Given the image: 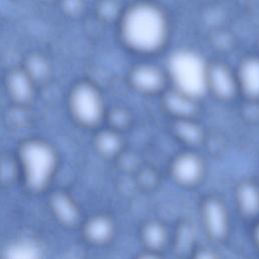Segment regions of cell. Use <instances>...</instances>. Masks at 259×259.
<instances>
[{
	"label": "cell",
	"mask_w": 259,
	"mask_h": 259,
	"mask_svg": "<svg viewBox=\"0 0 259 259\" xmlns=\"http://www.w3.org/2000/svg\"><path fill=\"white\" fill-rule=\"evenodd\" d=\"M117 21L120 40L132 52L155 54L168 41L169 18L165 10L152 0H138L127 5Z\"/></svg>",
	"instance_id": "obj_1"
},
{
	"label": "cell",
	"mask_w": 259,
	"mask_h": 259,
	"mask_svg": "<svg viewBox=\"0 0 259 259\" xmlns=\"http://www.w3.org/2000/svg\"><path fill=\"white\" fill-rule=\"evenodd\" d=\"M18 164L25 185L33 191L45 189L52 181L58 165L55 149L45 141L28 140L18 152Z\"/></svg>",
	"instance_id": "obj_2"
},
{
	"label": "cell",
	"mask_w": 259,
	"mask_h": 259,
	"mask_svg": "<svg viewBox=\"0 0 259 259\" xmlns=\"http://www.w3.org/2000/svg\"><path fill=\"white\" fill-rule=\"evenodd\" d=\"M207 66L198 53L180 49L170 56L167 75L174 88L197 99L207 91Z\"/></svg>",
	"instance_id": "obj_3"
},
{
	"label": "cell",
	"mask_w": 259,
	"mask_h": 259,
	"mask_svg": "<svg viewBox=\"0 0 259 259\" xmlns=\"http://www.w3.org/2000/svg\"><path fill=\"white\" fill-rule=\"evenodd\" d=\"M69 107L73 117L81 124L94 126L105 116V105L99 89L90 82L76 84L69 95Z\"/></svg>",
	"instance_id": "obj_4"
},
{
	"label": "cell",
	"mask_w": 259,
	"mask_h": 259,
	"mask_svg": "<svg viewBox=\"0 0 259 259\" xmlns=\"http://www.w3.org/2000/svg\"><path fill=\"white\" fill-rule=\"evenodd\" d=\"M201 220L209 238L221 241L230 231V214L225 203L217 197H208L201 204Z\"/></svg>",
	"instance_id": "obj_5"
},
{
	"label": "cell",
	"mask_w": 259,
	"mask_h": 259,
	"mask_svg": "<svg viewBox=\"0 0 259 259\" xmlns=\"http://www.w3.org/2000/svg\"><path fill=\"white\" fill-rule=\"evenodd\" d=\"M172 178L184 187L198 184L205 173V164L202 158L193 152H184L176 156L170 167Z\"/></svg>",
	"instance_id": "obj_6"
},
{
	"label": "cell",
	"mask_w": 259,
	"mask_h": 259,
	"mask_svg": "<svg viewBox=\"0 0 259 259\" xmlns=\"http://www.w3.org/2000/svg\"><path fill=\"white\" fill-rule=\"evenodd\" d=\"M206 87L217 98L230 100L239 92L236 72L228 65L215 62L208 64L206 74Z\"/></svg>",
	"instance_id": "obj_7"
},
{
	"label": "cell",
	"mask_w": 259,
	"mask_h": 259,
	"mask_svg": "<svg viewBox=\"0 0 259 259\" xmlns=\"http://www.w3.org/2000/svg\"><path fill=\"white\" fill-rule=\"evenodd\" d=\"M168 75L154 64H137L130 72L132 87L143 94H156L165 89Z\"/></svg>",
	"instance_id": "obj_8"
},
{
	"label": "cell",
	"mask_w": 259,
	"mask_h": 259,
	"mask_svg": "<svg viewBox=\"0 0 259 259\" xmlns=\"http://www.w3.org/2000/svg\"><path fill=\"white\" fill-rule=\"evenodd\" d=\"M239 92L246 97L259 99V56L244 58L236 71Z\"/></svg>",
	"instance_id": "obj_9"
},
{
	"label": "cell",
	"mask_w": 259,
	"mask_h": 259,
	"mask_svg": "<svg viewBox=\"0 0 259 259\" xmlns=\"http://www.w3.org/2000/svg\"><path fill=\"white\" fill-rule=\"evenodd\" d=\"M113 221L105 214H96L87 220L83 227L85 238L94 245H103L110 241L114 235Z\"/></svg>",
	"instance_id": "obj_10"
},
{
	"label": "cell",
	"mask_w": 259,
	"mask_h": 259,
	"mask_svg": "<svg viewBox=\"0 0 259 259\" xmlns=\"http://www.w3.org/2000/svg\"><path fill=\"white\" fill-rule=\"evenodd\" d=\"M196 100L173 87L164 96V106L177 118H191L196 111Z\"/></svg>",
	"instance_id": "obj_11"
},
{
	"label": "cell",
	"mask_w": 259,
	"mask_h": 259,
	"mask_svg": "<svg viewBox=\"0 0 259 259\" xmlns=\"http://www.w3.org/2000/svg\"><path fill=\"white\" fill-rule=\"evenodd\" d=\"M34 81L24 69L11 71L6 80L7 91L12 99L19 103H25L30 100L33 94Z\"/></svg>",
	"instance_id": "obj_12"
},
{
	"label": "cell",
	"mask_w": 259,
	"mask_h": 259,
	"mask_svg": "<svg viewBox=\"0 0 259 259\" xmlns=\"http://www.w3.org/2000/svg\"><path fill=\"white\" fill-rule=\"evenodd\" d=\"M236 201L244 215L259 214V186L253 181L241 182L236 190Z\"/></svg>",
	"instance_id": "obj_13"
},
{
	"label": "cell",
	"mask_w": 259,
	"mask_h": 259,
	"mask_svg": "<svg viewBox=\"0 0 259 259\" xmlns=\"http://www.w3.org/2000/svg\"><path fill=\"white\" fill-rule=\"evenodd\" d=\"M50 205L55 217L64 225H75L80 217L76 202L64 192H56L51 197Z\"/></svg>",
	"instance_id": "obj_14"
},
{
	"label": "cell",
	"mask_w": 259,
	"mask_h": 259,
	"mask_svg": "<svg viewBox=\"0 0 259 259\" xmlns=\"http://www.w3.org/2000/svg\"><path fill=\"white\" fill-rule=\"evenodd\" d=\"M167 230L159 222L147 223L141 232V238L149 251L155 252L163 248L167 242Z\"/></svg>",
	"instance_id": "obj_15"
},
{
	"label": "cell",
	"mask_w": 259,
	"mask_h": 259,
	"mask_svg": "<svg viewBox=\"0 0 259 259\" xmlns=\"http://www.w3.org/2000/svg\"><path fill=\"white\" fill-rule=\"evenodd\" d=\"M95 146L98 152L106 157L116 155L121 148V141L114 130L100 132L95 139Z\"/></svg>",
	"instance_id": "obj_16"
},
{
	"label": "cell",
	"mask_w": 259,
	"mask_h": 259,
	"mask_svg": "<svg viewBox=\"0 0 259 259\" xmlns=\"http://www.w3.org/2000/svg\"><path fill=\"white\" fill-rule=\"evenodd\" d=\"M34 82L44 80L49 74V64L40 55H31L23 68Z\"/></svg>",
	"instance_id": "obj_17"
},
{
	"label": "cell",
	"mask_w": 259,
	"mask_h": 259,
	"mask_svg": "<svg viewBox=\"0 0 259 259\" xmlns=\"http://www.w3.org/2000/svg\"><path fill=\"white\" fill-rule=\"evenodd\" d=\"M176 131L178 136L188 143H196L202 139L201 128L191 118H178Z\"/></svg>",
	"instance_id": "obj_18"
},
{
	"label": "cell",
	"mask_w": 259,
	"mask_h": 259,
	"mask_svg": "<svg viewBox=\"0 0 259 259\" xmlns=\"http://www.w3.org/2000/svg\"><path fill=\"white\" fill-rule=\"evenodd\" d=\"M97 12L100 15V17L104 19H112L116 18L118 19L122 9H117L118 8V3L114 0H101L98 4L97 7Z\"/></svg>",
	"instance_id": "obj_19"
},
{
	"label": "cell",
	"mask_w": 259,
	"mask_h": 259,
	"mask_svg": "<svg viewBox=\"0 0 259 259\" xmlns=\"http://www.w3.org/2000/svg\"><path fill=\"white\" fill-rule=\"evenodd\" d=\"M63 8L65 12L74 14L80 12L83 4V0H63Z\"/></svg>",
	"instance_id": "obj_20"
},
{
	"label": "cell",
	"mask_w": 259,
	"mask_h": 259,
	"mask_svg": "<svg viewBox=\"0 0 259 259\" xmlns=\"http://www.w3.org/2000/svg\"><path fill=\"white\" fill-rule=\"evenodd\" d=\"M254 239H255L256 246H257L258 249H259V221L257 222V225H256L255 230H254Z\"/></svg>",
	"instance_id": "obj_21"
}]
</instances>
